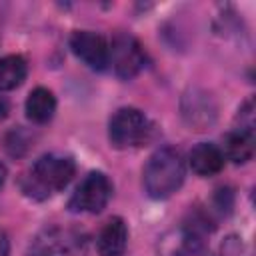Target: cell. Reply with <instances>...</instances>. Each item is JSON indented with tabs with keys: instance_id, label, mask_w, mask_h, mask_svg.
Returning a JSON list of instances; mask_svg holds the SVG:
<instances>
[{
	"instance_id": "obj_10",
	"label": "cell",
	"mask_w": 256,
	"mask_h": 256,
	"mask_svg": "<svg viewBox=\"0 0 256 256\" xmlns=\"http://www.w3.org/2000/svg\"><path fill=\"white\" fill-rule=\"evenodd\" d=\"M26 116L36 122V124H46L52 120L54 112H56V98L54 94L44 88V86H38L34 88L28 98H26Z\"/></svg>"
},
{
	"instance_id": "obj_17",
	"label": "cell",
	"mask_w": 256,
	"mask_h": 256,
	"mask_svg": "<svg viewBox=\"0 0 256 256\" xmlns=\"http://www.w3.org/2000/svg\"><path fill=\"white\" fill-rule=\"evenodd\" d=\"M42 256H46V254H42Z\"/></svg>"
},
{
	"instance_id": "obj_13",
	"label": "cell",
	"mask_w": 256,
	"mask_h": 256,
	"mask_svg": "<svg viewBox=\"0 0 256 256\" xmlns=\"http://www.w3.org/2000/svg\"><path fill=\"white\" fill-rule=\"evenodd\" d=\"M236 130H244V132H254V104L252 100H246L240 110H238V116H236Z\"/></svg>"
},
{
	"instance_id": "obj_9",
	"label": "cell",
	"mask_w": 256,
	"mask_h": 256,
	"mask_svg": "<svg viewBox=\"0 0 256 256\" xmlns=\"http://www.w3.org/2000/svg\"><path fill=\"white\" fill-rule=\"evenodd\" d=\"M188 162L198 176H214L224 168V152L214 144L200 142L190 150Z\"/></svg>"
},
{
	"instance_id": "obj_15",
	"label": "cell",
	"mask_w": 256,
	"mask_h": 256,
	"mask_svg": "<svg viewBox=\"0 0 256 256\" xmlns=\"http://www.w3.org/2000/svg\"><path fill=\"white\" fill-rule=\"evenodd\" d=\"M6 114H8V102H6L4 98H0V120H2Z\"/></svg>"
},
{
	"instance_id": "obj_3",
	"label": "cell",
	"mask_w": 256,
	"mask_h": 256,
	"mask_svg": "<svg viewBox=\"0 0 256 256\" xmlns=\"http://www.w3.org/2000/svg\"><path fill=\"white\" fill-rule=\"evenodd\" d=\"M150 120L138 108H120L114 112L108 124V138L116 148H136L150 138Z\"/></svg>"
},
{
	"instance_id": "obj_12",
	"label": "cell",
	"mask_w": 256,
	"mask_h": 256,
	"mask_svg": "<svg viewBox=\"0 0 256 256\" xmlns=\"http://www.w3.org/2000/svg\"><path fill=\"white\" fill-rule=\"evenodd\" d=\"M224 152L234 164H246L254 156V132L232 130L224 140Z\"/></svg>"
},
{
	"instance_id": "obj_14",
	"label": "cell",
	"mask_w": 256,
	"mask_h": 256,
	"mask_svg": "<svg viewBox=\"0 0 256 256\" xmlns=\"http://www.w3.org/2000/svg\"><path fill=\"white\" fill-rule=\"evenodd\" d=\"M10 252V240L4 230H0V256H8Z\"/></svg>"
},
{
	"instance_id": "obj_5",
	"label": "cell",
	"mask_w": 256,
	"mask_h": 256,
	"mask_svg": "<svg viewBox=\"0 0 256 256\" xmlns=\"http://www.w3.org/2000/svg\"><path fill=\"white\" fill-rule=\"evenodd\" d=\"M108 46H110V62L114 66V72L120 78L130 80L144 68L146 56H144L140 42L134 36L116 34L112 38V44H108Z\"/></svg>"
},
{
	"instance_id": "obj_8",
	"label": "cell",
	"mask_w": 256,
	"mask_h": 256,
	"mask_svg": "<svg viewBox=\"0 0 256 256\" xmlns=\"http://www.w3.org/2000/svg\"><path fill=\"white\" fill-rule=\"evenodd\" d=\"M128 244V226L120 216L110 218L96 238L100 256H120Z\"/></svg>"
},
{
	"instance_id": "obj_1",
	"label": "cell",
	"mask_w": 256,
	"mask_h": 256,
	"mask_svg": "<svg viewBox=\"0 0 256 256\" xmlns=\"http://www.w3.org/2000/svg\"><path fill=\"white\" fill-rule=\"evenodd\" d=\"M184 176H186V168L182 154L172 146L158 148L144 166L146 194L154 200H164L182 186Z\"/></svg>"
},
{
	"instance_id": "obj_16",
	"label": "cell",
	"mask_w": 256,
	"mask_h": 256,
	"mask_svg": "<svg viewBox=\"0 0 256 256\" xmlns=\"http://www.w3.org/2000/svg\"><path fill=\"white\" fill-rule=\"evenodd\" d=\"M6 176H8V170H6V166L0 162V188H2V184L6 182Z\"/></svg>"
},
{
	"instance_id": "obj_4",
	"label": "cell",
	"mask_w": 256,
	"mask_h": 256,
	"mask_svg": "<svg viewBox=\"0 0 256 256\" xmlns=\"http://www.w3.org/2000/svg\"><path fill=\"white\" fill-rule=\"evenodd\" d=\"M110 196H112V182L108 180V176L104 172H90L74 190L68 208L72 212L98 214L106 208Z\"/></svg>"
},
{
	"instance_id": "obj_7",
	"label": "cell",
	"mask_w": 256,
	"mask_h": 256,
	"mask_svg": "<svg viewBox=\"0 0 256 256\" xmlns=\"http://www.w3.org/2000/svg\"><path fill=\"white\" fill-rule=\"evenodd\" d=\"M182 116L190 130H208L216 120V104L204 90H190L182 98Z\"/></svg>"
},
{
	"instance_id": "obj_11",
	"label": "cell",
	"mask_w": 256,
	"mask_h": 256,
	"mask_svg": "<svg viewBox=\"0 0 256 256\" xmlns=\"http://www.w3.org/2000/svg\"><path fill=\"white\" fill-rule=\"evenodd\" d=\"M28 74V64L20 54H8L0 58V92L18 88Z\"/></svg>"
},
{
	"instance_id": "obj_6",
	"label": "cell",
	"mask_w": 256,
	"mask_h": 256,
	"mask_svg": "<svg viewBox=\"0 0 256 256\" xmlns=\"http://www.w3.org/2000/svg\"><path fill=\"white\" fill-rule=\"evenodd\" d=\"M70 48L88 68L104 70L110 64V46L106 38L92 30H76L70 36Z\"/></svg>"
},
{
	"instance_id": "obj_2",
	"label": "cell",
	"mask_w": 256,
	"mask_h": 256,
	"mask_svg": "<svg viewBox=\"0 0 256 256\" xmlns=\"http://www.w3.org/2000/svg\"><path fill=\"white\" fill-rule=\"evenodd\" d=\"M76 172V164L68 156L46 154L38 158L24 182V192L34 198H46L68 186Z\"/></svg>"
}]
</instances>
